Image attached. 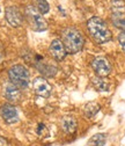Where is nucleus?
<instances>
[{
    "label": "nucleus",
    "mask_w": 125,
    "mask_h": 146,
    "mask_svg": "<svg viewBox=\"0 0 125 146\" xmlns=\"http://www.w3.org/2000/svg\"><path fill=\"white\" fill-rule=\"evenodd\" d=\"M111 20L116 28L125 30V14L124 13H114Z\"/></svg>",
    "instance_id": "dca6fc26"
},
{
    "label": "nucleus",
    "mask_w": 125,
    "mask_h": 146,
    "mask_svg": "<svg viewBox=\"0 0 125 146\" xmlns=\"http://www.w3.org/2000/svg\"><path fill=\"white\" fill-rule=\"evenodd\" d=\"M44 132H46V126H45V124L40 123L38 124V127H37V133L40 136H44Z\"/></svg>",
    "instance_id": "aec40b11"
},
{
    "label": "nucleus",
    "mask_w": 125,
    "mask_h": 146,
    "mask_svg": "<svg viewBox=\"0 0 125 146\" xmlns=\"http://www.w3.org/2000/svg\"><path fill=\"white\" fill-rule=\"evenodd\" d=\"M111 8L114 13L125 12V0H111Z\"/></svg>",
    "instance_id": "a211bd4d"
},
{
    "label": "nucleus",
    "mask_w": 125,
    "mask_h": 146,
    "mask_svg": "<svg viewBox=\"0 0 125 146\" xmlns=\"http://www.w3.org/2000/svg\"><path fill=\"white\" fill-rule=\"evenodd\" d=\"M118 42H119V45H120L122 50L125 52V31H122L118 35Z\"/></svg>",
    "instance_id": "6ab92c4d"
},
{
    "label": "nucleus",
    "mask_w": 125,
    "mask_h": 146,
    "mask_svg": "<svg viewBox=\"0 0 125 146\" xmlns=\"http://www.w3.org/2000/svg\"><path fill=\"white\" fill-rule=\"evenodd\" d=\"M49 51L51 53V56L56 60H63L66 57V53H67L65 45L60 40H53L50 44Z\"/></svg>",
    "instance_id": "9d476101"
},
{
    "label": "nucleus",
    "mask_w": 125,
    "mask_h": 146,
    "mask_svg": "<svg viewBox=\"0 0 125 146\" xmlns=\"http://www.w3.org/2000/svg\"><path fill=\"white\" fill-rule=\"evenodd\" d=\"M92 84L95 87V89L99 90V92H109L110 90V84L105 79L101 78V77L93 78L92 79Z\"/></svg>",
    "instance_id": "ddd939ff"
},
{
    "label": "nucleus",
    "mask_w": 125,
    "mask_h": 146,
    "mask_svg": "<svg viewBox=\"0 0 125 146\" xmlns=\"http://www.w3.org/2000/svg\"><path fill=\"white\" fill-rule=\"evenodd\" d=\"M4 96L9 103H19L22 94L19 87H16L12 82H7L4 86Z\"/></svg>",
    "instance_id": "6e6552de"
},
{
    "label": "nucleus",
    "mask_w": 125,
    "mask_h": 146,
    "mask_svg": "<svg viewBox=\"0 0 125 146\" xmlns=\"http://www.w3.org/2000/svg\"><path fill=\"white\" fill-rule=\"evenodd\" d=\"M87 29L93 37V40L99 43L103 44L111 41L112 38V34L109 29V27L106 26L105 21H103L101 17L99 16H93L88 20L87 22Z\"/></svg>",
    "instance_id": "f257e3e1"
},
{
    "label": "nucleus",
    "mask_w": 125,
    "mask_h": 146,
    "mask_svg": "<svg viewBox=\"0 0 125 146\" xmlns=\"http://www.w3.org/2000/svg\"><path fill=\"white\" fill-rule=\"evenodd\" d=\"M26 19L28 20V23L35 31H43L46 30L48 28L45 19L34 6H28L26 8Z\"/></svg>",
    "instance_id": "20e7f679"
},
{
    "label": "nucleus",
    "mask_w": 125,
    "mask_h": 146,
    "mask_svg": "<svg viewBox=\"0 0 125 146\" xmlns=\"http://www.w3.org/2000/svg\"><path fill=\"white\" fill-rule=\"evenodd\" d=\"M60 127L62 130L67 133V135H73L77 129H78V122L75 119V117L71 116V115H67V116H64L62 117V121H60Z\"/></svg>",
    "instance_id": "9b49d317"
},
{
    "label": "nucleus",
    "mask_w": 125,
    "mask_h": 146,
    "mask_svg": "<svg viewBox=\"0 0 125 146\" xmlns=\"http://www.w3.org/2000/svg\"><path fill=\"white\" fill-rule=\"evenodd\" d=\"M0 146H8V143L6 139H4L3 137H0Z\"/></svg>",
    "instance_id": "412c9836"
},
{
    "label": "nucleus",
    "mask_w": 125,
    "mask_h": 146,
    "mask_svg": "<svg viewBox=\"0 0 125 146\" xmlns=\"http://www.w3.org/2000/svg\"><path fill=\"white\" fill-rule=\"evenodd\" d=\"M36 68L42 73L43 76L49 77V78L55 77L56 73H57V67L56 66H52L48 63H43V62H40V60L36 62Z\"/></svg>",
    "instance_id": "f8f14e48"
},
{
    "label": "nucleus",
    "mask_w": 125,
    "mask_h": 146,
    "mask_svg": "<svg viewBox=\"0 0 125 146\" xmlns=\"http://www.w3.org/2000/svg\"><path fill=\"white\" fill-rule=\"evenodd\" d=\"M8 77L12 84H14L16 87H19L20 89L27 88L29 85L30 76H29V71L26 66L23 65H13L8 70Z\"/></svg>",
    "instance_id": "7ed1b4c3"
},
{
    "label": "nucleus",
    "mask_w": 125,
    "mask_h": 146,
    "mask_svg": "<svg viewBox=\"0 0 125 146\" xmlns=\"http://www.w3.org/2000/svg\"><path fill=\"white\" fill-rule=\"evenodd\" d=\"M32 88H34V92L36 93L37 95L42 96V98H49L51 95V92H52L51 85L43 77H38V78H35L34 79V81H32Z\"/></svg>",
    "instance_id": "423d86ee"
},
{
    "label": "nucleus",
    "mask_w": 125,
    "mask_h": 146,
    "mask_svg": "<svg viewBox=\"0 0 125 146\" xmlns=\"http://www.w3.org/2000/svg\"><path fill=\"white\" fill-rule=\"evenodd\" d=\"M34 4L36 6V9L41 13V14H45L49 12L50 6L46 0H34Z\"/></svg>",
    "instance_id": "f3484780"
},
{
    "label": "nucleus",
    "mask_w": 125,
    "mask_h": 146,
    "mask_svg": "<svg viewBox=\"0 0 125 146\" xmlns=\"http://www.w3.org/2000/svg\"><path fill=\"white\" fill-rule=\"evenodd\" d=\"M105 141H106L105 133H96L88 140L87 146H104Z\"/></svg>",
    "instance_id": "2eb2a0df"
},
{
    "label": "nucleus",
    "mask_w": 125,
    "mask_h": 146,
    "mask_svg": "<svg viewBox=\"0 0 125 146\" xmlns=\"http://www.w3.org/2000/svg\"><path fill=\"white\" fill-rule=\"evenodd\" d=\"M0 115H1L3 119L7 124H14V123H16L17 121H19V114H17V110L11 103H6V104L1 106V108H0Z\"/></svg>",
    "instance_id": "1a4fd4ad"
},
{
    "label": "nucleus",
    "mask_w": 125,
    "mask_h": 146,
    "mask_svg": "<svg viewBox=\"0 0 125 146\" xmlns=\"http://www.w3.org/2000/svg\"><path fill=\"white\" fill-rule=\"evenodd\" d=\"M100 109H101L100 104H99L97 102L92 101V102H88V103L85 106V108H83V113H85L86 117L92 118V117H94V116L100 111Z\"/></svg>",
    "instance_id": "4468645a"
},
{
    "label": "nucleus",
    "mask_w": 125,
    "mask_h": 146,
    "mask_svg": "<svg viewBox=\"0 0 125 146\" xmlns=\"http://www.w3.org/2000/svg\"><path fill=\"white\" fill-rule=\"evenodd\" d=\"M6 20L12 27H20L23 23V15L21 11L15 7V6H9L6 8Z\"/></svg>",
    "instance_id": "0eeeda50"
},
{
    "label": "nucleus",
    "mask_w": 125,
    "mask_h": 146,
    "mask_svg": "<svg viewBox=\"0 0 125 146\" xmlns=\"http://www.w3.org/2000/svg\"><path fill=\"white\" fill-rule=\"evenodd\" d=\"M62 38H63L62 42L64 43L67 53L71 54H74L81 51L85 44V38L82 34L74 27L65 28L62 31Z\"/></svg>",
    "instance_id": "f03ea898"
},
{
    "label": "nucleus",
    "mask_w": 125,
    "mask_h": 146,
    "mask_svg": "<svg viewBox=\"0 0 125 146\" xmlns=\"http://www.w3.org/2000/svg\"><path fill=\"white\" fill-rule=\"evenodd\" d=\"M92 67H93L94 72L96 73V76L101 77V78L108 77L111 73V65L108 62V59L104 58V57L94 58L92 62Z\"/></svg>",
    "instance_id": "39448f33"
}]
</instances>
